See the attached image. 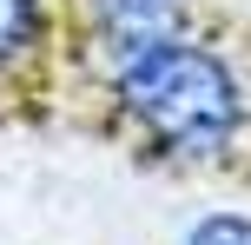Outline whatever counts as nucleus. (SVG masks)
<instances>
[{"instance_id": "nucleus-2", "label": "nucleus", "mask_w": 251, "mask_h": 245, "mask_svg": "<svg viewBox=\"0 0 251 245\" xmlns=\"http://www.w3.org/2000/svg\"><path fill=\"white\" fill-rule=\"evenodd\" d=\"M66 20H73V40L100 66V60H113L126 47L185 33L192 27V0H66Z\"/></svg>"}, {"instance_id": "nucleus-3", "label": "nucleus", "mask_w": 251, "mask_h": 245, "mask_svg": "<svg viewBox=\"0 0 251 245\" xmlns=\"http://www.w3.org/2000/svg\"><path fill=\"white\" fill-rule=\"evenodd\" d=\"M53 40V0H0V80L26 73Z\"/></svg>"}, {"instance_id": "nucleus-4", "label": "nucleus", "mask_w": 251, "mask_h": 245, "mask_svg": "<svg viewBox=\"0 0 251 245\" xmlns=\"http://www.w3.org/2000/svg\"><path fill=\"white\" fill-rule=\"evenodd\" d=\"M178 245H251V212H231V206L199 212V219L185 225V239H178Z\"/></svg>"}, {"instance_id": "nucleus-1", "label": "nucleus", "mask_w": 251, "mask_h": 245, "mask_svg": "<svg viewBox=\"0 0 251 245\" xmlns=\"http://www.w3.org/2000/svg\"><path fill=\"white\" fill-rule=\"evenodd\" d=\"M100 93L126 139L178 172L225 166L251 133V93L238 66L192 27L100 60Z\"/></svg>"}]
</instances>
